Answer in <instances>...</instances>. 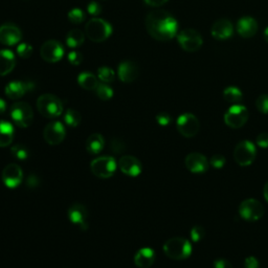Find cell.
I'll return each mask as SVG.
<instances>
[{
  "mask_svg": "<svg viewBox=\"0 0 268 268\" xmlns=\"http://www.w3.org/2000/svg\"><path fill=\"white\" fill-rule=\"evenodd\" d=\"M146 28L151 37L158 41L173 39L178 31L176 19L166 11L154 10L146 18Z\"/></svg>",
  "mask_w": 268,
  "mask_h": 268,
  "instance_id": "6da1fadb",
  "label": "cell"
},
{
  "mask_svg": "<svg viewBox=\"0 0 268 268\" xmlns=\"http://www.w3.org/2000/svg\"><path fill=\"white\" fill-rule=\"evenodd\" d=\"M162 250L168 258L176 261L185 260L192 254L191 242L181 237L171 238L166 241Z\"/></svg>",
  "mask_w": 268,
  "mask_h": 268,
  "instance_id": "7a4b0ae2",
  "label": "cell"
},
{
  "mask_svg": "<svg viewBox=\"0 0 268 268\" xmlns=\"http://www.w3.org/2000/svg\"><path fill=\"white\" fill-rule=\"evenodd\" d=\"M37 109L41 115L47 118H55L62 114L63 105L60 99L54 94H42L37 100Z\"/></svg>",
  "mask_w": 268,
  "mask_h": 268,
  "instance_id": "3957f363",
  "label": "cell"
},
{
  "mask_svg": "<svg viewBox=\"0 0 268 268\" xmlns=\"http://www.w3.org/2000/svg\"><path fill=\"white\" fill-rule=\"evenodd\" d=\"M85 33L92 42H103L110 37L112 28L107 21L101 18H92L86 24Z\"/></svg>",
  "mask_w": 268,
  "mask_h": 268,
  "instance_id": "277c9868",
  "label": "cell"
},
{
  "mask_svg": "<svg viewBox=\"0 0 268 268\" xmlns=\"http://www.w3.org/2000/svg\"><path fill=\"white\" fill-rule=\"evenodd\" d=\"M117 162L112 156H100L90 163V170L94 176L99 178H110L116 171Z\"/></svg>",
  "mask_w": 268,
  "mask_h": 268,
  "instance_id": "5b68a950",
  "label": "cell"
},
{
  "mask_svg": "<svg viewBox=\"0 0 268 268\" xmlns=\"http://www.w3.org/2000/svg\"><path fill=\"white\" fill-rule=\"evenodd\" d=\"M11 117L16 126L28 128L34 120V111L28 103L17 102L11 107Z\"/></svg>",
  "mask_w": 268,
  "mask_h": 268,
  "instance_id": "8992f818",
  "label": "cell"
},
{
  "mask_svg": "<svg viewBox=\"0 0 268 268\" xmlns=\"http://www.w3.org/2000/svg\"><path fill=\"white\" fill-rule=\"evenodd\" d=\"M257 155L256 146L250 140L240 141L234 150V159L241 167L251 166Z\"/></svg>",
  "mask_w": 268,
  "mask_h": 268,
  "instance_id": "52a82bcc",
  "label": "cell"
},
{
  "mask_svg": "<svg viewBox=\"0 0 268 268\" xmlns=\"http://www.w3.org/2000/svg\"><path fill=\"white\" fill-rule=\"evenodd\" d=\"M250 113L245 106L241 104H235L228 109L224 114V123L226 126L233 129H239L246 124Z\"/></svg>",
  "mask_w": 268,
  "mask_h": 268,
  "instance_id": "ba28073f",
  "label": "cell"
},
{
  "mask_svg": "<svg viewBox=\"0 0 268 268\" xmlns=\"http://www.w3.org/2000/svg\"><path fill=\"white\" fill-rule=\"evenodd\" d=\"M177 41L183 51L189 53L197 52L202 46V37L200 34L192 29H187L181 31L177 35Z\"/></svg>",
  "mask_w": 268,
  "mask_h": 268,
  "instance_id": "9c48e42d",
  "label": "cell"
},
{
  "mask_svg": "<svg viewBox=\"0 0 268 268\" xmlns=\"http://www.w3.org/2000/svg\"><path fill=\"white\" fill-rule=\"evenodd\" d=\"M264 207L262 203L256 199L250 198L242 201L239 207V214L249 222H255L261 219L264 215Z\"/></svg>",
  "mask_w": 268,
  "mask_h": 268,
  "instance_id": "30bf717a",
  "label": "cell"
},
{
  "mask_svg": "<svg viewBox=\"0 0 268 268\" xmlns=\"http://www.w3.org/2000/svg\"><path fill=\"white\" fill-rule=\"evenodd\" d=\"M176 127L178 132L187 137L191 138L196 135L200 129V123L198 118L192 113L181 114L176 121Z\"/></svg>",
  "mask_w": 268,
  "mask_h": 268,
  "instance_id": "8fae6325",
  "label": "cell"
},
{
  "mask_svg": "<svg viewBox=\"0 0 268 268\" xmlns=\"http://www.w3.org/2000/svg\"><path fill=\"white\" fill-rule=\"evenodd\" d=\"M66 136L65 126L59 120L48 123L43 130L44 140L51 146L60 145Z\"/></svg>",
  "mask_w": 268,
  "mask_h": 268,
  "instance_id": "7c38bea8",
  "label": "cell"
},
{
  "mask_svg": "<svg viewBox=\"0 0 268 268\" xmlns=\"http://www.w3.org/2000/svg\"><path fill=\"white\" fill-rule=\"evenodd\" d=\"M40 55L44 61L56 63L62 59L64 55V47L57 40H48L41 46Z\"/></svg>",
  "mask_w": 268,
  "mask_h": 268,
  "instance_id": "4fadbf2b",
  "label": "cell"
},
{
  "mask_svg": "<svg viewBox=\"0 0 268 268\" xmlns=\"http://www.w3.org/2000/svg\"><path fill=\"white\" fill-rule=\"evenodd\" d=\"M184 164L191 173L202 174L208 171L210 162L203 154L193 152L187 155L184 159Z\"/></svg>",
  "mask_w": 268,
  "mask_h": 268,
  "instance_id": "5bb4252c",
  "label": "cell"
},
{
  "mask_svg": "<svg viewBox=\"0 0 268 268\" xmlns=\"http://www.w3.org/2000/svg\"><path fill=\"white\" fill-rule=\"evenodd\" d=\"M2 178L9 189H16L23 180V171L19 164L9 163L3 171Z\"/></svg>",
  "mask_w": 268,
  "mask_h": 268,
  "instance_id": "9a60e30c",
  "label": "cell"
},
{
  "mask_svg": "<svg viewBox=\"0 0 268 268\" xmlns=\"http://www.w3.org/2000/svg\"><path fill=\"white\" fill-rule=\"evenodd\" d=\"M68 219L71 223L79 226L82 231L88 229V210L81 203L72 204L68 209Z\"/></svg>",
  "mask_w": 268,
  "mask_h": 268,
  "instance_id": "2e32d148",
  "label": "cell"
},
{
  "mask_svg": "<svg viewBox=\"0 0 268 268\" xmlns=\"http://www.w3.org/2000/svg\"><path fill=\"white\" fill-rule=\"evenodd\" d=\"M118 168L125 175L130 177L138 176L142 171L141 162L132 155H124L118 160Z\"/></svg>",
  "mask_w": 268,
  "mask_h": 268,
  "instance_id": "e0dca14e",
  "label": "cell"
},
{
  "mask_svg": "<svg viewBox=\"0 0 268 268\" xmlns=\"http://www.w3.org/2000/svg\"><path fill=\"white\" fill-rule=\"evenodd\" d=\"M34 83L32 82H24V81H13L10 82L6 88V95L11 100H18L24 94L34 90Z\"/></svg>",
  "mask_w": 268,
  "mask_h": 268,
  "instance_id": "ac0fdd59",
  "label": "cell"
},
{
  "mask_svg": "<svg viewBox=\"0 0 268 268\" xmlns=\"http://www.w3.org/2000/svg\"><path fill=\"white\" fill-rule=\"evenodd\" d=\"M118 79L124 83H132L139 76V67L133 61H124L118 65Z\"/></svg>",
  "mask_w": 268,
  "mask_h": 268,
  "instance_id": "d6986e66",
  "label": "cell"
},
{
  "mask_svg": "<svg viewBox=\"0 0 268 268\" xmlns=\"http://www.w3.org/2000/svg\"><path fill=\"white\" fill-rule=\"evenodd\" d=\"M22 38L21 31L15 24L7 23L0 27V42L5 45H15Z\"/></svg>",
  "mask_w": 268,
  "mask_h": 268,
  "instance_id": "ffe728a7",
  "label": "cell"
},
{
  "mask_svg": "<svg viewBox=\"0 0 268 268\" xmlns=\"http://www.w3.org/2000/svg\"><path fill=\"white\" fill-rule=\"evenodd\" d=\"M234 27L230 20L220 19L216 21L211 29V34L216 40H226L233 36Z\"/></svg>",
  "mask_w": 268,
  "mask_h": 268,
  "instance_id": "44dd1931",
  "label": "cell"
},
{
  "mask_svg": "<svg viewBox=\"0 0 268 268\" xmlns=\"http://www.w3.org/2000/svg\"><path fill=\"white\" fill-rule=\"evenodd\" d=\"M237 33L243 38H251L257 34L258 23L252 17H242L236 26Z\"/></svg>",
  "mask_w": 268,
  "mask_h": 268,
  "instance_id": "7402d4cb",
  "label": "cell"
},
{
  "mask_svg": "<svg viewBox=\"0 0 268 268\" xmlns=\"http://www.w3.org/2000/svg\"><path fill=\"white\" fill-rule=\"evenodd\" d=\"M155 261V252L150 248L140 249L134 256V264L138 268H150Z\"/></svg>",
  "mask_w": 268,
  "mask_h": 268,
  "instance_id": "603a6c76",
  "label": "cell"
},
{
  "mask_svg": "<svg viewBox=\"0 0 268 268\" xmlns=\"http://www.w3.org/2000/svg\"><path fill=\"white\" fill-rule=\"evenodd\" d=\"M16 65L15 55L10 50L0 51V77L8 76Z\"/></svg>",
  "mask_w": 268,
  "mask_h": 268,
  "instance_id": "cb8c5ba5",
  "label": "cell"
},
{
  "mask_svg": "<svg viewBox=\"0 0 268 268\" xmlns=\"http://www.w3.org/2000/svg\"><path fill=\"white\" fill-rule=\"evenodd\" d=\"M15 135L14 126L8 120L0 119V148L9 147Z\"/></svg>",
  "mask_w": 268,
  "mask_h": 268,
  "instance_id": "d4e9b609",
  "label": "cell"
},
{
  "mask_svg": "<svg viewBox=\"0 0 268 268\" xmlns=\"http://www.w3.org/2000/svg\"><path fill=\"white\" fill-rule=\"evenodd\" d=\"M105 146V139L102 134L93 133L86 140V150L92 154L96 155L103 151Z\"/></svg>",
  "mask_w": 268,
  "mask_h": 268,
  "instance_id": "484cf974",
  "label": "cell"
},
{
  "mask_svg": "<svg viewBox=\"0 0 268 268\" xmlns=\"http://www.w3.org/2000/svg\"><path fill=\"white\" fill-rule=\"evenodd\" d=\"M78 83L85 90H95L96 87L100 84L96 77L93 74H91V72H87V71L81 72L79 75Z\"/></svg>",
  "mask_w": 268,
  "mask_h": 268,
  "instance_id": "4316f807",
  "label": "cell"
},
{
  "mask_svg": "<svg viewBox=\"0 0 268 268\" xmlns=\"http://www.w3.org/2000/svg\"><path fill=\"white\" fill-rule=\"evenodd\" d=\"M85 41V36L80 30H71L66 36V43L70 48L81 46Z\"/></svg>",
  "mask_w": 268,
  "mask_h": 268,
  "instance_id": "83f0119b",
  "label": "cell"
},
{
  "mask_svg": "<svg viewBox=\"0 0 268 268\" xmlns=\"http://www.w3.org/2000/svg\"><path fill=\"white\" fill-rule=\"evenodd\" d=\"M223 99L231 104H239L242 99H243V94L241 92V90L237 87L234 86H230L228 88L224 89L223 91Z\"/></svg>",
  "mask_w": 268,
  "mask_h": 268,
  "instance_id": "f1b7e54d",
  "label": "cell"
},
{
  "mask_svg": "<svg viewBox=\"0 0 268 268\" xmlns=\"http://www.w3.org/2000/svg\"><path fill=\"white\" fill-rule=\"evenodd\" d=\"M64 123L72 128H76L81 123V114L75 109H68L64 113Z\"/></svg>",
  "mask_w": 268,
  "mask_h": 268,
  "instance_id": "f546056e",
  "label": "cell"
},
{
  "mask_svg": "<svg viewBox=\"0 0 268 268\" xmlns=\"http://www.w3.org/2000/svg\"><path fill=\"white\" fill-rule=\"evenodd\" d=\"M12 155L18 160H26L30 157V150L24 145H15L11 148Z\"/></svg>",
  "mask_w": 268,
  "mask_h": 268,
  "instance_id": "4dcf8cb0",
  "label": "cell"
},
{
  "mask_svg": "<svg viewBox=\"0 0 268 268\" xmlns=\"http://www.w3.org/2000/svg\"><path fill=\"white\" fill-rule=\"evenodd\" d=\"M97 78H99L103 83H111L114 81L115 75L113 69L108 66H102L97 69Z\"/></svg>",
  "mask_w": 268,
  "mask_h": 268,
  "instance_id": "1f68e13d",
  "label": "cell"
},
{
  "mask_svg": "<svg viewBox=\"0 0 268 268\" xmlns=\"http://www.w3.org/2000/svg\"><path fill=\"white\" fill-rule=\"evenodd\" d=\"M94 91L97 97L102 101H108L113 96V89L106 84H99Z\"/></svg>",
  "mask_w": 268,
  "mask_h": 268,
  "instance_id": "d6a6232c",
  "label": "cell"
},
{
  "mask_svg": "<svg viewBox=\"0 0 268 268\" xmlns=\"http://www.w3.org/2000/svg\"><path fill=\"white\" fill-rule=\"evenodd\" d=\"M68 20L71 22V23H74V24H79V23H82L85 19V14L84 12L81 10V9H74V10H71L68 12Z\"/></svg>",
  "mask_w": 268,
  "mask_h": 268,
  "instance_id": "836d02e7",
  "label": "cell"
},
{
  "mask_svg": "<svg viewBox=\"0 0 268 268\" xmlns=\"http://www.w3.org/2000/svg\"><path fill=\"white\" fill-rule=\"evenodd\" d=\"M17 54L23 59H28L33 55V46L28 43H21L17 47Z\"/></svg>",
  "mask_w": 268,
  "mask_h": 268,
  "instance_id": "e575fe53",
  "label": "cell"
},
{
  "mask_svg": "<svg viewBox=\"0 0 268 268\" xmlns=\"http://www.w3.org/2000/svg\"><path fill=\"white\" fill-rule=\"evenodd\" d=\"M256 107L261 113L268 114V94H262L258 97L256 101Z\"/></svg>",
  "mask_w": 268,
  "mask_h": 268,
  "instance_id": "d590c367",
  "label": "cell"
},
{
  "mask_svg": "<svg viewBox=\"0 0 268 268\" xmlns=\"http://www.w3.org/2000/svg\"><path fill=\"white\" fill-rule=\"evenodd\" d=\"M205 237V230L203 226L196 225L191 230V239L193 242H199Z\"/></svg>",
  "mask_w": 268,
  "mask_h": 268,
  "instance_id": "8d00e7d4",
  "label": "cell"
},
{
  "mask_svg": "<svg viewBox=\"0 0 268 268\" xmlns=\"http://www.w3.org/2000/svg\"><path fill=\"white\" fill-rule=\"evenodd\" d=\"M210 164L215 169H221L225 164V157L222 154H215L211 157Z\"/></svg>",
  "mask_w": 268,
  "mask_h": 268,
  "instance_id": "74e56055",
  "label": "cell"
},
{
  "mask_svg": "<svg viewBox=\"0 0 268 268\" xmlns=\"http://www.w3.org/2000/svg\"><path fill=\"white\" fill-rule=\"evenodd\" d=\"M68 61L72 64V65H80L83 61V56L80 52L77 51H72L68 54Z\"/></svg>",
  "mask_w": 268,
  "mask_h": 268,
  "instance_id": "f35d334b",
  "label": "cell"
},
{
  "mask_svg": "<svg viewBox=\"0 0 268 268\" xmlns=\"http://www.w3.org/2000/svg\"><path fill=\"white\" fill-rule=\"evenodd\" d=\"M111 150L115 153H121L125 150V143L123 140H120L118 138H114L111 140Z\"/></svg>",
  "mask_w": 268,
  "mask_h": 268,
  "instance_id": "ab89813d",
  "label": "cell"
},
{
  "mask_svg": "<svg viewBox=\"0 0 268 268\" xmlns=\"http://www.w3.org/2000/svg\"><path fill=\"white\" fill-rule=\"evenodd\" d=\"M87 11L91 16H99L102 12V7L99 3L91 2L87 6Z\"/></svg>",
  "mask_w": 268,
  "mask_h": 268,
  "instance_id": "60d3db41",
  "label": "cell"
},
{
  "mask_svg": "<svg viewBox=\"0 0 268 268\" xmlns=\"http://www.w3.org/2000/svg\"><path fill=\"white\" fill-rule=\"evenodd\" d=\"M171 116H170L169 113L167 112H160L156 115V121L160 126H168L170 123H171Z\"/></svg>",
  "mask_w": 268,
  "mask_h": 268,
  "instance_id": "b9f144b4",
  "label": "cell"
},
{
  "mask_svg": "<svg viewBox=\"0 0 268 268\" xmlns=\"http://www.w3.org/2000/svg\"><path fill=\"white\" fill-rule=\"evenodd\" d=\"M257 145H258V147H260L262 149L268 148V133L267 132L260 133L257 136Z\"/></svg>",
  "mask_w": 268,
  "mask_h": 268,
  "instance_id": "7bdbcfd3",
  "label": "cell"
},
{
  "mask_svg": "<svg viewBox=\"0 0 268 268\" xmlns=\"http://www.w3.org/2000/svg\"><path fill=\"white\" fill-rule=\"evenodd\" d=\"M40 185V178L36 174H31L27 179V187L29 189H36Z\"/></svg>",
  "mask_w": 268,
  "mask_h": 268,
  "instance_id": "ee69618b",
  "label": "cell"
},
{
  "mask_svg": "<svg viewBox=\"0 0 268 268\" xmlns=\"http://www.w3.org/2000/svg\"><path fill=\"white\" fill-rule=\"evenodd\" d=\"M244 268H259V261L256 257L250 256L244 261Z\"/></svg>",
  "mask_w": 268,
  "mask_h": 268,
  "instance_id": "f6af8a7d",
  "label": "cell"
},
{
  "mask_svg": "<svg viewBox=\"0 0 268 268\" xmlns=\"http://www.w3.org/2000/svg\"><path fill=\"white\" fill-rule=\"evenodd\" d=\"M214 268H233V265L228 260L219 259L214 262Z\"/></svg>",
  "mask_w": 268,
  "mask_h": 268,
  "instance_id": "bcb514c9",
  "label": "cell"
},
{
  "mask_svg": "<svg viewBox=\"0 0 268 268\" xmlns=\"http://www.w3.org/2000/svg\"><path fill=\"white\" fill-rule=\"evenodd\" d=\"M167 2H168V0H145L146 4H147V5L150 6V7H153V8L161 7V6H163Z\"/></svg>",
  "mask_w": 268,
  "mask_h": 268,
  "instance_id": "7dc6e473",
  "label": "cell"
},
{
  "mask_svg": "<svg viewBox=\"0 0 268 268\" xmlns=\"http://www.w3.org/2000/svg\"><path fill=\"white\" fill-rule=\"evenodd\" d=\"M7 110V103L3 100L0 99V115H3Z\"/></svg>",
  "mask_w": 268,
  "mask_h": 268,
  "instance_id": "c3c4849f",
  "label": "cell"
},
{
  "mask_svg": "<svg viewBox=\"0 0 268 268\" xmlns=\"http://www.w3.org/2000/svg\"><path fill=\"white\" fill-rule=\"evenodd\" d=\"M263 195H264V198L265 200L268 202V181L265 183L264 189H263Z\"/></svg>",
  "mask_w": 268,
  "mask_h": 268,
  "instance_id": "681fc988",
  "label": "cell"
},
{
  "mask_svg": "<svg viewBox=\"0 0 268 268\" xmlns=\"http://www.w3.org/2000/svg\"><path fill=\"white\" fill-rule=\"evenodd\" d=\"M264 39L268 43V28H266L264 31Z\"/></svg>",
  "mask_w": 268,
  "mask_h": 268,
  "instance_id": "f907efd6",
  "label": "cell"
}]
</instances>
